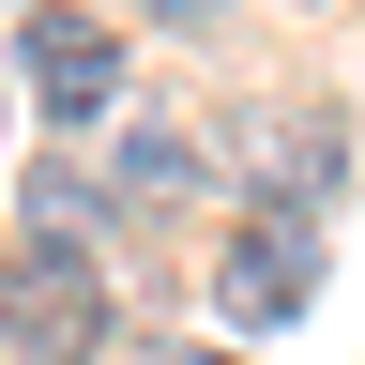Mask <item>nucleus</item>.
<instances>
[{
    "mask_svg": "<svg viewBox=\"0 0 365 365\" xmlns=\"http://www.w3.org/2000/svg\"><path fill=\"white\" fill-rule=\"evenodd\" d=\"M0 350L16 365H91L107 350V289H91L76 244H16V274H0Z\"/></svg>",
    "mask_w": 365,
    "mask_h": 365,
    "instance_id": "nucleus-1",
    "label": "nucleus"
},
{
    "mask_svg": "<svg viewBox=\"0 0 365 365\" xmlns=\"http://www.w3.org/2000/svg\"><path fill=\"white\" fill-rule=\"evenodd\" d=\"M304 289H319V228H304V213H259L244 244H228V274H213L228 319H289Z\"/></svg>",
    "mask_w": 365,
    "mask_h": 365,
    "instance_id": "nucleus-2",
    "label": "nucleus"
},
{
    "mask_svg": "<svg viewBox=\"0 0 365 365\" xmlns=\"http://www.w3.org/2000/svg\"><path fill=\"white\" fill-rule=\"evenodd\" d=\"M16 46H31V91H46L61 122H91V107L122 91V31H91V16H61V0H46V16H31Z\"/></svg>",
    "mask_w": 365,
    "mask_h": 365,
    "instance_id": "nucleus-3",
    "label": "nucleus"
},
{
    "mask_svg": "<svg viewBox=\"0 0 365 365\" xmlns=\"http://www.w3.org/2000/svg\"><path fill=\"white\" fill-rule=\"evenodd\" d=\"M107 182H122V198H182V182H198V137H182V122H137Z\"/></svg>",
    "mask_w": 365,
    "mask_h": 365,
    "instance_id": "nucleus-4",
    "label": "nucleus"
},
{
    "mask_svg": "<svg viewBox=\"0 0 365 365\" xmlns=\"http://www.w3.org/2000/svg\"><path fill=\"white\" fill-rule=\"evenodd\" d=\"M168 16H228V0H168Z\"/></svg>",
    "mask_w": 365,
    "mask_h": 365,
    "instance_id": "nucleus-5",
    "label": "nucleus"
},
{
    "mask_svg": "<svg viewBox=\"0 0 365 365\" xmlns=\"http://www.w3.org/2000/svg\"><path fill=\"white\" fill-rule=\"evenodd\" d=\"M198 365H213V350H198Z\"/></svg>",
    "mask_w": 365,
    "mask_h": 365,
    "instance_id": "nucleus-6",
    "label": "nucleus"
}]
</instances>
